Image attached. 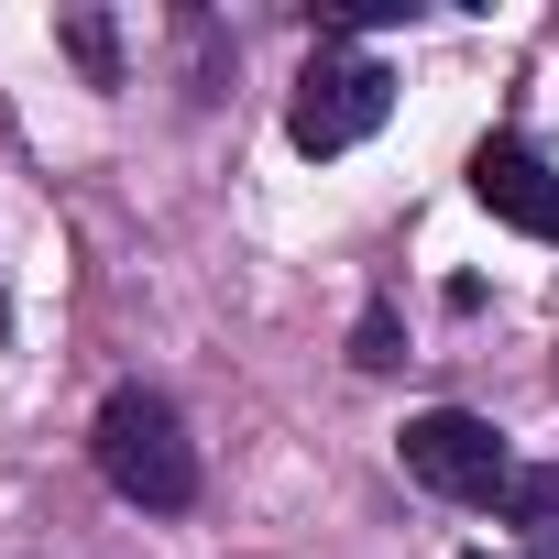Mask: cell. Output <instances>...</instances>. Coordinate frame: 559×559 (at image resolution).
<instances>
[{
    "mask_svg": "<svg viewBox=\"0 0 559 559\" xmlns=\"http://www.w3.org/2000/svg\"><path fill=\"white\" fill-rule=\"evenodd\" d=\"M406 472L428 483V493H450V504H504L515 493V450H504V428L493 417H472V406H428V417H406Z\"/></svg>",
    "mask_w": 559,
    "mask_h": 559,
    "instance_id": "3",
    "label": "cell"
},
{
    "mask_svg": "<svg viewBox=\"0 0 559 559\" xmlns=\"http://www.w3.org/2000/svg\"><path fill=\"white\" fill-rule=\"evenodd\" d=\"M56 45L88 67V88H121V34H110V12H56Z\"/></svg>",
    "mask_w": 559,
    "mask_h": 559,
    "instance_id": "5",
    "label": "cell"
},
{
    "mask_svg": "<svg viewBox=\"0 0 559 559\" xmlns=\"http://www.w3.org/2000/svg\"><path fill=\"white\" fill-rule=\"evenodd\" d=\"M504 515L537 537V548H559V461H537V472H515V493H504Z\"/></svg>",
    "mask_w": 559,
    "mask_h": 559,
    "instance_id": "6",
    "label": "cell"
},
{
    "mask_svg": "<svg viewBox=\"0 0 559 559\" xmlns=\"http://www.w3.org/2000/svg\"><path fill=\"white\" fill-rule=\"evenodd\" d=\"M472 198H483L504 230H526V241H559V176H548V154H526L515 132H493V143L472 154Z\"/></svg>",
    "mask_w": 559,
    "mask_h": 559,
    "instance_id": "4",
    "label": "cell"
},
{
    "mask_svg": "<svg viewBox=\"0 0 559 559\" xmlns=\"http://www.w3.org/2000/svg\"><path fill=\"white\" fill-rule=\"evenodd\" d=\"M352 362H362V373H384V362H395V308H373V319H362V352H352Z\"/></svg>",
    "mask_w": 559,
    "mask_h": 559,
    "instance_id": "7",
    "label": "cell"
},
{
    "mask_svg": "<svg viewBox=\"0 0 559 559\" xmlns=\"http://www.w3.org/2000/svg\"><path fill=\"white\" fill-rule=\"evenodd\" d=\"M88 450H99V483H110L121 504H143V515H187V504H198V450H187V428H176V406H165L154 384H121V395L99 406Z\"/></svg>",
    "mask_w": 559,
    "mask_h": 559,
    "instance_id": "1",
    "label": "cell"
},
{
    "mask_svg": "<svg viewBox=\"0 0 559 559\" xmlns=\"http://www.w3.org/2000/svg\"><path fill=\"white\" fill-rule=\"evenodd\" d=\"M384 110H395V78L373 56H352V45H319L297 99H286V143L297 154H352V143L384 132Z\"/></svg>",
    "mask_w": 559,
    "mask_h": 559,
    "instance_id": "2",
    "label": "cell"
}]
</instances>
